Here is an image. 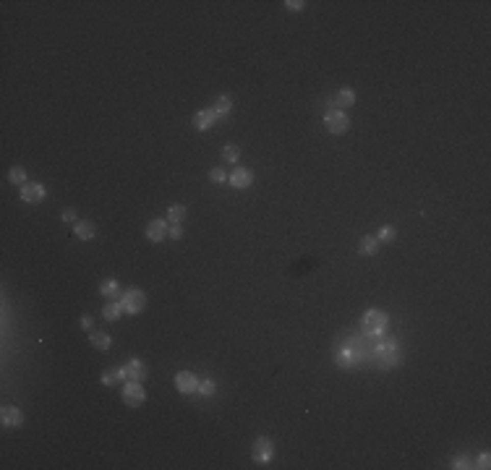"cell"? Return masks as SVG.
Returning a JSON list of instances; mask_svg holds the SVG:
<instances>
[{
  "label": "cell",
  "instance_id": "cell-1",
  "mask_svg": "<svg viewBox=\"0 0 491 470\" xmlns=\"http://www.w3.org/2000/svg\"><path fill=\"white\" fill-rule=\"evenodd\" d=\"M371 355L379 368H397L403 363V350H400L397 340H376L371 345Z\"/></svg>",
  "mask_w": 491,
  "mask_h": 470
},
{
  "label": "cell",
  "instance_id": "cell-2",
  "mask_svg": "<svg viewBox=\"0 0 491 470\" xmlns=\"http://www.w3.org/2000/svg\"><path fill=\"white\" fill-rule=\"evenodd\" d=\"M371 355V348L358 340V337H350L340 350H337V366L340 368H355L358 366V361H366V358Z\"/></svg>",
  "mask_w": 491,
  "mask_h": 470
},
{
  "label": "cell",
  "instance_id": "cell-3",
  "mask_svg": "<svg viewBox=\"0 0 491 470\" xmlns=\"http://www.w3.org/2000/svg\"><path fill=\"white\" fill-rule=\"evenodd\" d=\"M389 324V316L384 311H379V308H371L363 313V332L369 334V337H382L384 329Z\"/></svg>",
  "mask_w": 491,
  "mask_h": 470
},
{
  "label": "cell",
  "instance_id": "cell-4",
  "mask_svg": "<svg viewBox=\"0 0 491 470\" xmlns=\"http://www.w3.org/2000/svg\"><path fill=\"white\" fill-rule=\"evenodd\" d=\"M120 306H123L126 313H139V311H144V306H146V295L141 293L139 287H128L126 293L120 295Z\"/></svg>",
  "mask_w": 491,
  "mask_h": 470
},
{
  "label": "cell",
  "instance_id": "cell-5",
  "mask_svg": "<svg viewBox=\"0 0 491 470\" xmlns=\"http://www.w3.org/2000/svg\"><path fill=\"white\" fill-rule=\"evenodd\" d=\"M324 126H327L329 133H345L348 126H350V120H348V115L342 113V110H337V107L332 105L327 113H324Z\"/></svg>",
  "mask_w": 491,
  "mask_h": 470
},
{
  "label": "cell",
  "instance_id": "cell-6",
  "mask_svg": "<svg viewBox=\"0 0 491 470\" xmlns=\"http://www.w3.org/2000/svg\"><path fill=\"white\" fill-rule=\"evenodd\" d=\"M123 400L128 402L131 408H139L141 402L146 400V392H144L141 382H133V379H128V382L123 384Z\"/></svg>",
  "mask_w": 491,
  "mask_h": 470
},
{
  "label": "cell",
  "instance_id": "cell-7",
  "mask_svg": "<svg viewBox=\"0 0 491 470\" xmlns=\"http://www.w3.org/2000/svg\"><path fill=\"white\" fill-rule=\"evenodd\" d=\"M251 457H254L256 462H272V457H275V447H272V441L266 439V436H259V439L254 441V452H251Z\"/></svg>",
  "mask_w": 491,
  "mask_h": 470
},
{
  "label": "cell",
  "instance_id": "cell-8",
  "mask_svg": "<svg viewBox=\"0 0 491 470\" xmlns=\"http://www.w3.org/2000/svg\"><path fill=\"white\" fill-rule=\"evenodd\" d=\"M175 389L183 392V394H193V392H199V379L191 371H178L175 374Z\"/></svg>",
  "mask_w": 491,
  "mask_h": 470
},
{
  "label": "cell",
  "instance_id": "cell-9",
  "mask_svg": "<svg viewBox=\"0 0 491 470\" xmlns=\"http://www.w3.org/2000/svg\"><path fill=\"white\" fill-rule=\"evenodd\" d=\"M44 196H47V191H44L42 183H24L21 186V199H24L27 204H39V201H44Z\"/></svg>",
  "mask_w": 491,
  "mask_h": 470
},
{
  "label": "cell",
  "instance_id": "cell-10",
  "mask_svg": "<svg viewBox=\"0 0 491 470\" xmlns=\"http://www.w3.org/2000/svg\"><path fill=\"white\" fill-rule=\"evenodd\" d=\"M170 233V225H167V219H152L149 225H146V238L152 243H162Z\"/></svg>",
  "mask_w": 491,
  "mask_h": 470
},
{
  "label": "cell",
  "instance_id": "cell-11",
  "mask_svg": "<svg viewBox=\"0 0 491 470\" xmlns=\"http://www.w3.org/2000/svg\"><path fill=\"white\" fill-rule=\"evenodd\" d=\"M228 183H230L233 188H249V186L254 183V172H251L249 167H238V170H233V172L228 175Z\"/></svg>",
  "mask_w": 491,
  "mask_h": 470
},
{
  "label": "cell",
  "instance_id": "cell-12",
  "mask_svg": "<svg viewBox=\"0 0 491 470\" xmlns=\"http://www.w3.org/2000/svg\"><path fill=\"white\" fill-rule=\"evenodd\" d=\"M214 123H217V115H214L212 107H204V110H199V113L193 115V126H196L199 131H209Z\"/></svg>",
  "mask_w": 491,
  "mask_h": 470
},
{
  "label": "cell",
  "instance_id": "cell-13",
  "mask_svg": "<svg viewBox=\"0 0 491 470\" xmlns=\"http://www.w3.org/2000/svg\"><path fill=\"white\" fill-rule=\"evenodd\" d=\"M73 235H76L79 240H92V238L97 235L94 222H92V219H79V222H73Z\"/></svg>",
  "mask_w": 491,
  "mask_h": 470
},
{
  "label": "cell",
  "instance_id": "cell-14",
  "mask_svg": "<svg viewBox=\"0 0 491 470\" xmlns=\"http://www.w3.org/2000/svg\"><path fill=\"white\" fill-rule=\"evenodd\" d=\"M0 420H3V426H21L24 423V413H21L18 408H13V405H8V408H3V413H0Z\"/></svg>",
  "mask_w": 491,
  "mask_h": 470
},
{
  "label": "cell",
  "instance_id": "cell-15",
  "mask_svg": "<svg viewBox=\"0 0 491 470\" xmlns=\"http://www.w3.org/2000/svg\"><path fill=\"white\" fill-rule=\"evenodd\" d=\"M120 313H126L123 306H120V301H110V303H105V308H102V316H105L107 321H118Z\"/></svg>",
  "mask_w": 491,
  "mask_h": 470
},
{
  "label": "cell",
  "instance_id": "cell-16",
  "mask_svg": "<svg viewBox=\"0 0 491 470\" xmlns=\"http://www.w3.org/2000/svg\"><path fill=\"white\" fill-rule=\"evenodd\" d=\"M214 115L217 118H225L228 113H230V110H233V100L230 97H225V94H222V97H217V102H214Z\"/></svg>",
  "mask_w": 491,
  "mask_h": 470
},
{
  "label": "cell",
  "instance_id": "cell-17",
  "mask_svg": "<svg viewBox=\"0 0 491 470\" xmlns=\"http://www.w3.org/2000/svg\"><path fill=\"white\" fill-rule=\"evenodd\" d=\"M355 102V92H353V89H340V92H337V97H334V107H350Z\"/></svg>",
  "mask_w": 491,
  "mask_h": 470
},
{
  "label": "cell",
  "instance_id": "cell-18",
  "mask_svg": "<svg viewBox=\"0 0 491 470\" xmlns=\"http://www.w3.org/2000/svg\"><path fill=\"white\" fill-rule=\"evenodd\" d=\"M128 379H133V382H141V379H144V374H146V368H144V363L141 361H136V358H133V361H128Z\"/></svg>",
  "mask_w": 491,
  "mask_h": 470
},
{
  "label": "cell",
  "instance_id": "cell-19",
  "mask_svg": "<svg viewBox=\"0 0 491 470\" xmlns=\"http://www.w3.org/2000/svg\"><path fill=\"white\" fill-rule=\"evenodd\" d=\"M358 251H361L363 256H376V251H379V240H376L374 235H366V238L361 240V245H358Z\"/></svg>",
  "mask_w": 491,
  "mask_h": 470
},
{
  "label": "cell",
  "instance_id": "cell-20",
  "mask_svg": "<svg viewBox=\"0 0 491 470\" xmlns=\"http://www.w3.org/2000/svg\"><path fill=\"white\" fill-rule=\"evenodd\" d=\"M89 340H92V345L97 350H110V345H113L110 334H105V332H92V334H89Z\"/></svg>",
  "mask_w": 491,
  "mask_h": 470
},
{
  "label": "cell",
  "instance_id": "cell-21",
  "mask_svg": "<svg viewBox=\"0 0 491 470\" xmlns=\"http://www.w3.org/2000/svg\"><path fill=\"white\" fill-rule=\"evenodd\" d=\"M100 293H102L105 298H120V285H118L115 280H105V282L100 285Z\"/></svg>",
  "mask_w": 491,
  "mask_h": 470
},
{
  "label": "cell",
  "instance_id": "cell-22",
  "mask_svg": "<svg viewBox=\"0 0 491 470\" xmlns=\"http://www.w3.org/2000/svg\"><path fill=\"white\" fill-rule=\"evenodd\" d=\"M183 217H186V207L183 204H173L167 209V222H170V225H181Z\"/></svg>",
  "mask_w": 491,
  "mask_h": 470
},
{
  "label": "cell",
  "instance_id": "cell-23",
  "mask_svg": "<svg viewBox=\"0 0 491 470\" xmlns=\"http://www.w3.org/2000/svg\"><path fill=\"white\" fill-rule=\"evenodd\" d=\"M395 235H397V230H395L392 225H384V228H379V233H376L374 238H376L379 243H392Z\"/></svg>",
  "mask_w": 491,
  "mask_h": 470
},
{
  "label": "cell",
  "instance_id": "cell-24",
  "mask_svg": "<svg viewBox=\"0 0 491 470\" xmlns=\"http://www.w3.org/2000/svg\"><path fill=\"white\" fill-rule=\"evenodd\" d=\"M8 181L24 186V183H27V170H24V167H11V170H8Z\"/></svg>",
  "mask_w": 491,
  "mask_h": 470
},
{
  "label": "cell",
  "instance_id": "cell-25",
  "mask_svg": "<svg viewBox=\"0 0 491 470\" xmlns=\"http://www.w3.org/2000/svg\"><path fill=\"white\" fill-rule=\"evenodd\" d=\"M222 157H225V162H238L240 160V149L235 144H228V146H222Z\"/></svg>",
  "mask_w": 491,
  "mask_h": 470
},
{
  "label": "cell",
  "instance_id": "cell-26",
  "mask_svg": "<svg viewBox=\"0 0 491 470\" xmlns=\"http://www.w3.org/2000/svg\"><path fill=\"white\" fill-rule=\"evenodd\" d=\"M199 392H202L204 397H212L217 392V384L212 382V379H204V382H199Z\"/></svg>",
  "mask_w": 491,
  "mask_h": 470
},
{
  "label": "cell",
  "instance_id": "cell-27",
  "mask_svg": "<svg viewBox=\"0 0 491 470\" xmlns=\"http://www.w3.org/2000/svg\"><path fill=\"white\" fill-rule=\"evenodd\" d=\"M209 181H212V183H225V181H228V172L222 170V167H212V170H209Z\"/></svg>",
  "mask_w": 491,
  "mask_h": 470
},
{
  "label": "cell",
  "instance_id": "cell-28",
  "mask_svg": "<svg viewBox=\"0 0 491 470\" xmlns=\"http://www.w3.org/2000/svg\"><path fill=\"white\" fill-rule=\"evenodd\" d=\"M118 382V368H107L105 374H102V384H107V387H113Z\"/></svg>",
  "mask_w": 491,
  "mask_h": 470
},
{
  "label": "cell",
  "instance_id": "cell-29",
  "mask_svg": "<svg viewBox=\"0 0 491 470\" xmlns=\"http://www.w3.org/2000/svg\"><path fill=\"white\" fill-rule=\"evenodd\" d=\"M452 467H457V470H465V467H476V462H473L471 457H457V460L452 462Z\"/></svg>",
  "mask_w": 491,
  "mask_h": 470
},
{
  "label": "cell",
  "instance_id": "cell-30",
  "mask_svg": "<svg viewBox=\"0 0 491 470\" xmlns=\"http://www.w3.org/2000/svg\"><path fill=\"white\" fill-rule=\"evenodd\" d=\"M167 238H173V240H181V238H183V228H181V225H170V233H167Z\"/></svg>",
  "mask_w": 491,
  "mask_h": 470
},
{
  "label": "cell",
  "instance_id": "cell-31",
  "mask_svg": "<svg viewBox=\"0 0 491 470\" xmlns=\"http://www.w3.org/2000/svg\"><path fill=\"white\" fill-rule=\"evenodd\" d=\"M306 3H303V0H285V8L287 11H301Z\"/></svg>",
  "mask_w": 491,
  "mask_h": 470
},
{
  "label": "cell",
  "instance_id": "cell-32",
  "mask_svg": "<svg viewBox=\"0 0 491 470\" xmlns=\"http://www.w3.org/2000/svg\"><path fill=\"white\" fill-rule=\"evenodd\" d=\"M60 217H63V222H79V219H76V209H63Z\"/></svg>",
  "mask_w": 491,
  "mask_h": 470
},
{
  "label": "cell",
  "instance_id": "cell-33",
  "mask_svg": "<svg viewBox=\"0 0 491 470\" xmlns=\"http://www.w3.org/2000/svg\"><path fill=\"white\" fill-rule=\"evenodd\" d=\"M488 462H491V457H488V452H483V455L478 457V465H476V467H481V470H486V467H491Z\"/></svg>",
  "mask_w": 491,
  "mask_h": 470
},
{
  "label": "cell",
  "instance_id": "cell-34",
  "mask_svg": "<svg viewBox=\"0 0 491 470\" xmlns=\"http://www.w3.org/2000/svg\"><path fill=\"white\" fill-rule=\"evenodd\" d=\"M81 327H84V329H92V327H94V319H92V316H81Z\"/></svg>",
  "mask_w": 491,
  "mask_h": 470
},
{
  "label": "cell",
  "instance_id": "cell-35",
  "mask_svg": "<svg viewBox=\"0 0 491 470\" xmlns=\"http://www.w3.org/2000/svg\"><path fill=\"white\" fill-rule=\"evenodd\" d=\"M118 382H128V368H118Z\"/></svg>",
  "mask_w": 491,
  "mask_h": 470
}]
</instances>
